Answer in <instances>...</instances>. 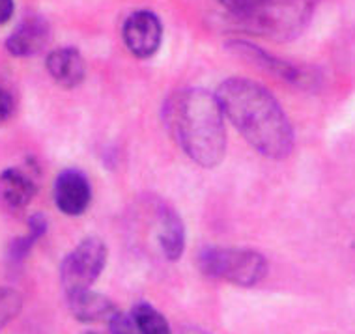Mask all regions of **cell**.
Returning a JSON list of instances; mask_svg holds the SVG:
<instances>
[{"label": "cell", "instance_id": "7a4b0ae2", "mask_svg": "<svg viewBox=\"0 0 355 334\" xmlns=\"http://www.w3.org/2000/svg\"><path fill=\"white\" fill-rule=\"evenodd\" d=\"M166 129L187 157L214 168L227 152L225 114L217 96L200 88L174 91L163 107Z\"/></svg>", "mask_w": 355, "mask_h": 334}, {"label": "cell", "instance_id": "8992f818", "mask_svg": "<svg viewBox=\"0 0 355 334\" xmlns=\"http://www.w3.org/2000/svg\"><path fill=\"white\" fill-rule=\"evenodd\" d=\"M123 42L131 55L150 58L157 53L163 39V26L152 12H135L123 23Z\"/></svg>", "mask_w": 355, "mask_h": 334}, {"label": "cell", "instance_id": "e0dca14e", "mask_svg": "<svg viewBox=\"0 0 355 334\" xmlns=\"http://www.w3.org/2000/svg\"><path fill=\"white\" fill-rule=\"evenodd\" d=\"M219 2L220 4H225L230 12L236 13L238 17H241L243 13L249 12V10L257 4L258 0H219Z\"/></svg>", "mask_w": 355, "mask_h": 334}, {"label": "cell", "instance_id": "ffe728a7", "mask_svg": "<svg viewBox=\"0 0 355 334\" xmlns=\"http://www.w3.org/2000/svg\"><path fill=\"white\" fill-rule=\"evenodd\" d=\"M180 334H211V333H206V331H202V328H198V327H185L180 331Z\"/></svg>", "mask_w": 355, "mask_h": 334}, {"label": "cell", "instance_id": "ba28073f", "mask_svg": "<svg viewBox=\"0 0 355 334\" xmlns=\"http://www.w3.org/2000/svg\"><path fill=\"white\" fill-rule=\"evenodd\" d=\"M51 39V28L47 25V21L42 17H32L23 19L15 30L8 36L6 39V49L12 53L13 56H34L37 53H42L47 43Z\"/></svg>", "mask_w": 355, "mask_h": 334}, {"label": "cell", "instance_id": "44dd1931", "mask_svg": "<svg viewBox=\"0 0 355 334\" xmlns=\"http://www.w3.org/2000/svg\"><path fill=\"white\" fill-rule=\"evenodd\" d=\"M85 334H98V333H85Z\"/></svg>", "mask_w": 355, "mask_h": 334}, {"label": "cell", "instance_id": "30bf717a", "mask_svg": "<svg viewBox=\"0 0 355 334\" xmlns=\"http://www.w3.org/2000/svg\"><path fill=\"white\" fill-rule=\"evenodd\" d=\"M36 195L32 177L19 168H8L0 174V202L10 209H21Z\"/></svg>", "mask_w": 355, "mask_h": 334}, {"label": "cell", "instance_id": "ac0fdd59", "mask_svg": "<svg viewBox=\"0 0 355 334\" xmlns=\"http://www.w3.org/2000/svg\"><path fill=\"white\" fill-rule=\"evenodd\" d=\"M12 109H13V103H12V98H10V94L0 86V122H4L8 116L12 114Z\"/></svg>", "mask_w": 355, "mask_h": 334}, {"label": "cell", "instance_id": "8fae6325", "mask_svg": "<svg viewBox=\"0 0 355 334\" xmlns=\"http://www.w3.org/2000/svg\"><path fill=\"white\" fill-rule=\"evenodd\" d=\"M159 222H157V241L163 250V254L168 261H176L184 254L185 249V230L184 222L176 213L168 207L161 206L157 211Z\"/></svg>", "mask_w": 355, "mask_h": 334}, {"label": "cell", "instance_id": "5bb4252c", "mask_svg": "<svg viewBox=\"0 0 355 334\" xmlns=\"http://www.w3.org/2000/svg\"><path fill=\"white\" fill-rule=\"evenodd\" d=\"M131 316L135 319L141 334H172L171 325L165 319V316L153 308L152 304L139 303L131 312Z\"/></svg>", "mask_w": 355, "mask_h": 334}, {"label": "cell", "instance_id": "4fadbf2b", "mask_svg": "<svg viewBox=\"0 0 355 334\" xmlns=\"http://www.w3.org/2000/svg\"><path fill=\"white\" fill-rule=\"evenodd\" d=\"M232 49H236V53L241 56H245L249 60L257 62L258 66H262L263 69H268L271 73L279 75L288 82H295V85H305V82H311L309 77L303 73V69L300 67L292 66V64H288L284 60H277L273 56L266 55L262 49H257V47H252L249 43H234Z\"/></svg>", "mask_w": 355, "mask_h": 334}, {"label": "cell", "instance_id": "3957f363", "mask_svg": "<svg viewBox=\"0 0 355 334\" xmlns=\"http://www.w3.org/2000/svg\"><path fill=\"white\" fill-rule=\"evenodd\" d=\"M313 10V0H258L239 19L249 30L273 39H288L303 30Z\"/></svg>", "mask_w": 355, "mask_h": 334}, {"label": "cell", "instance_id": "52a82bcc", "mask_svg": "<svg viewBox=\"0 0 355 334\" xmlns=\"http://www.w3.org/2000/svg\"><path fill=\"white\" fill-rule=\"evenodd\" d=\"M92 188L88 177L79 170H64L56 177L55 202L56 207L66 215L77 217L90 206Z\"/></svg>", "mask_w": 355, "mask_h": 334}, {"label": "cell", "instance_id": "d6986e66", "mask_svg": "<svg viewBox=\"0 0 355 334\" xmlns=\"http://www.w3.org/2000/svg\"><path fill=\"white\" fill-rule=\"evenodd\" d=\"M13 15V0H0V25L8 23Z\"/></svg>", "mask_w": 355, "mask_h": 334}, {"label": "cell", "instance_id": "277c9868", "mask_svg": "<svg viewBox=\"0 0 355 334\" xmlns=\"http://www.w3.org/2000/svg\"><path fill=\"white\" fill-rule=\"evenodd\" d=\"M198 265L209 279L227 280L230 284H258L268 274V261L260 252L249 249H219L206 247L198 256Z\"/></svg>", "mask_w": 355, "mask_h": 334}, {"label": "cell", "instance_id": "5b68a950", "mask_svg": "<svg viewBox=\"0 0 355 334\" xmlns=\"http://www.w3.org/2000/svg\"><path fill=\"white\" fill-rule=\"evenodd\" d=\"M107 261V247L98 237H86L60 265V282L68 297L88 292Z\"/></svg>", "mask_w": 355, "mask_h": 334}, {"label": "cell", "instance_id": "9a60e30c", "mask_svg": "<svg viewBox=\"0 0 355 334\" xmlns=\"http://www.w3.org/2000/svg\"><path fill=\"white\" fill-rule=\"evenodd\" d=\"M21 304L23 301L19 297V293L8 288H0V331L17 316Z\"/></svg>", "mask_w": 355, "mask_h": 334}, {"label": "cell", "instance_id": "7c38bea8", "mask_svg": "<svg viewBox=\"0 0 355 334\" xmlns=\"http://www.w3.org/2000/svg\"><path fill=\"white\" fill-rule=\"evenodd\" d=\"M69 310L79 322H110V317L114 316L118 308L112 304L110 299H107L101 293L83 292L79 295L68 297Z\"/></svg>", "mask_w": 355, "mask_h": 334}, {"label": "cell", "instance_id": "6da1fadb", "mask_svg": "<svg viewBox=\"0 0 355 334\" xmlns=\"http://www.w3.org/2000/svg\"><path fill=\"white\" fill-rule=\"evenodd\" d=\"M223 114L254 150L284 159L294 148V131L284 110L263 86L249 79H228L217 90Z\"/></svg>", "mask_w": 355, "mask_h": 334}, {"label": "cell", "instance_id": "9c48e42d", "mask_svg": "<svg viewBox=\"0 0 355 334\" xmlns=\"http://www.w3.org/2000/svg\"><path fill=\"white\" fill-rule=\"evenodd\" d=\"M47 71L56 85L64 88H75L85 79L86 67L79 51L73 47H62L47 56Z\"/></svg>", "mask_w": 355, "mask_h": 334}, {"label": "cell", "instance_id": "2e32d148", "mask_svg": "<svg viewBox=\"0 0 355 334\" xmlns=\"http://www.w3.org/2000/svg\"><path fill=\"white\" fill-rule=\"evenodd\" d=\"M109 328L110 334H141L133 316H128V314H122V312H116L114 316L110 317Z\"/></svg>", "mask_w": 355, "mask_h": 334}]
</instances>
